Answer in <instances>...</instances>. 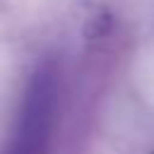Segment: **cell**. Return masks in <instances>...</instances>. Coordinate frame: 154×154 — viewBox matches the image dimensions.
Wrapping results in <instances>:
<instances>
[{"mask_svg": "<svg viewBox=\"0 0 154 154\" xmlns=\"http://www.w3.org/2000/svg\"><path fill=\"white\" fill-rule=\"evenodd\" d=\"M55 101H58V72L51 63H46L31 75L26 84L17 116L14 140L7 154H43L51 135Z\"/></svg>", "mask_w": 154, "mask_h": 154, "instance_id": "obj_1", "label": "cell"}]
</instances>
